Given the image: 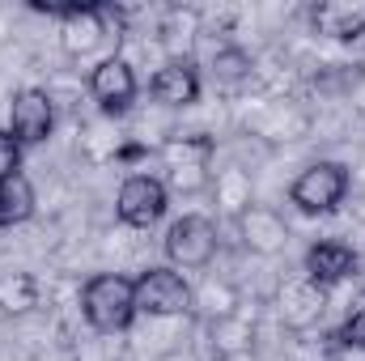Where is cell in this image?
Returning a JSON list of instances; mask_svg holds the SVG:
<instances>
[{"label":"cell","instance_id":"5b68a950","mask_svg":"<svg viewBox=\"0 0 365 361\" xmlns=\"http://www.w3.org/2000/svg\"><path fill=\"white\" fill-rule=\"evenodd\" d=\"M195 302L187 276L175 272L170 264H158V268H145L136 276V310L149 315V319H175L187 315Z\"/></svg>","mask_w":365,"mask_h":361},{"label":"cell","instance_id":"9a60e30c","mask_svg":"<svg viewBox=\"0 0 365 361\" xmlns=\"http://www.w3.org/2000/svg\"><path fill=\"white\" fill-rule=\"evenodd\" d=\"M38 306V280L30 272H4L0 276V310L21 319Z\"/></svg>","mask_w":365,"mask_h":361},{"label":"cell","instance_id":"30bf717a","mask_svg":"<svg viewBox=\"0 0 365 361\" xmlns=\"http://www.w3.org/2000/svg\"><path fill=\"white\" fill-rule=\"evenodd\" d=\"M200 90H204V77L195 68L191 56H175L166 60L153 77H149V98L158 106H170V111H182L191 102H200Z\"/></svg>","mask_w":365,"mask_h":361},{"label":"cell","instance_id":"6da1fadb","mask_svg":"<svg viewBox=\"0 0 365 361\" xmlns=\"http://www.w3.org/2000/svg\"><path fill=\"white\" fill-rule=\"evenodd\" d=\"M81 315L98 336L128 332L136 323V276L123 272H93L81 285Z\"/></svg>","mask_w":365,"mask_h":361},{"label":"cell","instance_id":"e0dca14e","mask_svg":"<svg viewBox=\"0 0 365 361\" xmlns=\"http://www.w3.org/2000/svg\"><path fill=\"white\" fill-rule=\"evenodd\" d=\"M336 345L340 349H365V298L353 306V315L336 327Z\"/></svg>","mask_w":365,"mask_h":361},{"label":"cell","instance_id":"5bb4252c","mask_svg":"<svg viewBox=\"0 0 365 361\" xmlns=\"http://www.w3.org/2000/svg\"><path fill=\"white\" fill-rule=\"evenodd\" d=\"M242 234H247V247H251V251H264V255L280 251L284 238H289L284 221L276 217L272 208H264V204H247V213H242Z\"/></svg>","mask_w":365,"mask_h":361},{"label":"cell","instance_id":"4fadbf2b","mask_svg":"<svg viewBox=\"0 0 365 361\" xmlns=\"http://www.w3.org/2000/svg\"><path fill=\"white\" fill-rule=\"evenodd\" d=\"M38 208V195H34V183L26 171L0 179V230H13V225H26Z\"/></svg>","mask_w":365,"mask_h":361},{"label":"cell","instance_id":"8992f818","mask_svg":"<svg viewBox=\"0 0 365 361\" xmlns=\"http://www.w3.org/2000/svg\"><path fill=\"white\" fill-rule=\"evenodd\" d=\"M90 98L98 102L102 115H128L136 93H140V77L123 56H102L90 68Z\"/></svg>","mask_w":365,"mask_h":361},{"label":"cell","instance_id":"277c9868","mask_svg":"<svg viewBox=\"0 0 365 361\" xmlns=\"http://www.w3.org/2000/svg\"><path fill=\"white\" fill-rule=\"evenodd\" d=\"M166 208H170V183L162 179V175L136 171V175H128V179L119 183V191H115V217L128 230H153L166 217Z\"/></svg>","mask_w":365,"mask_h":361},{"label":"cell","instance_id":"7c38bea8","mask_svg":"<svg viewBox=\"0 0 365 361\" xmlns=\"http://www.w3.org/2000/svg\"><path fill=\"white\" fill-rule=\"evenodd\" d=\"M323 302H327V289L310 285L306 276L280 289V315H284L289 327H310V323L323 315Z\"/></svg>","mask_w":365,"mask_h":361},{"label":"cell","instance_id":"8fae6325","mask_svg":"<svg viewBox=\"0 0 365 361\" xmlns=\"http://www.w3.org/2000/svg\"><path fill=\"white\" fill-rule=\"evenodd\" d=\"M310 30L331 43H357L365 39V0H319L310 4Z\"/></svg>","mask_w":365,"mask_h":361},{"label":"cell","instance_id":"7a4b0ae2","mask_svg":"<svg viewBox=\"0 0 365 361\" xmlns=\"http://www.w3.org/2000/svg\"><path fill=\"white\" fill-rule=\"evenodd\" d=\"M349 187H353L349 166L323 158V162H310L297 179L289 183V204L297 213H306V217H327V213H336L349 200Z\"/></svg>","mask_w":365,"mask_h":361},{"label":"cell","instance_id":"ba28073f","mask_svg":"<svg viewBox=\"0 0 365 361\" xmlns=\"http://www.w3.org/2000/svg\"><path fill=\"white\" fill-rule=\"evenodd\" d=\"M357 268H361V255H357L349 243H340V238H319V243H310L306 255H302V276H306L310 285H319V289L344 285L349 276H357Z\"/></svg>","mask_w":365,"mask_h":361},{"label":"cell","instance_id":"ac0fdd59","mask_svg":"<svg viewBox=\"0 0 365 361\" xmlns=\"http://www.w3.org/2000/svg\"><path fill=\"white\" fill-rule=\"evenodd\" d=\"M21 145H17V136L9 132V128H0V179H9V175H17L21 171Z\"/></svg>","mask_w":365,"mask_h":361},{"label":"cell","instance_id":"9c48e42d","mask_svg":"<svg viewBox=\"0 0 365 361\" xmlns=\"http://www.w3.org/2000/svg\"><path fill=\"white\" fill-rule=\"evenodd\" d=\"M166 171H170V187L175 191H195L208 183V166H212V141L208 136H175L166 149Z\"/></svg>","mask_w":365,"mask_h":361},{"label":"cell","instance_id":"52a82bcc","mask_svg":"<svg viewBox=\"0 0 365 361\" xmlns=\"http://www.w3.org/2000/svg\"><path fill=\"white\" fill-rule=\"evenodd\" d=\"M4 128L17 136L21 149L51 141V132H56V102H51V93L38 90V86H21L9 98V123Z\"/></svg>","mask_w":365,"mask_h":361},{"label":"cell","instance_id":"2e32d148","mask_svg":"<svg viewBox=\"0 0 365 361\" xmlns=\"http://www.w3.org/2000/svg\"><path fill=\"white\" fill-rule=\"evenodd\" d=\"M251 56L242 51V47H217V56H212V77L221 81V86H242L247 77H251Z\"/></svg>","mask_w":365,"mask_h":361},{"label":"cell","instance_id":"3957f363","mask_svg":"<svg viewBox=\"0 0 365 361\" xmlns=\"http://www.w3.org/2000/svg\"><path fill=\"white\" fill-rule=\"evenodd\" d=\"M162 247H166V264L175 272H200L217 260V251H221V230H217V221L204 217V213H182L179 221H170Z\"/></svg>","mask_w":365,"mask_h":361}]
</instances>
